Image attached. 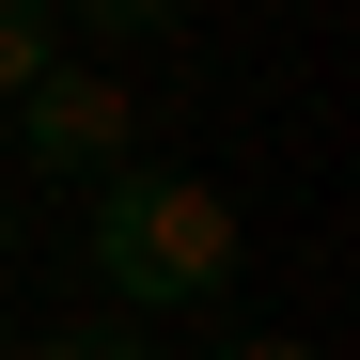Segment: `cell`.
Listing matches in <instances>:
<instances>
[{
	"mask_svg": "<svg viewBox=\"0 0 360 360\" xmlns=\"http://www.w3.org/2000/svg\"><path fill=\"white\" fill-rule=\"evenodd\" d=\"M79 266H94V297L110 314H204V297H235V204L204 188V172H157V157H126V172H94V204H79Z\"/></svg>",
	"mask_w": 360,
	"mask_h": 360,
	"instance_id": "cell-1",
	"label": "cell"
},
{
	"mask_svg": "<svg viewBox=\"0 0 360 360\" xmlns=\"http://www.w3.org/2000/svg\"><path fill=\"white\" fill-rule=\"evenodd\" d=\"M0 126H16V157H32V172H79V188H94V172H126V157H141V110L110 94L94 63H47V79H32L16 110H0Z\"/></svg>",
	"mask_w": 360,
	"mask_h": 360,
	"instance_id": "cell-2",
	"label": "cell"
},
{
	"mask_svg": "<svg viewBox=\"0 0 360 360\" xmlns=\"http://www.w3.org/2000/svg\"><path fill=\"white\" fill-rule=\"evenodd\" d=\"M47 63H63V16H47V0H0V110H16Z\"/></svg>",
	"mask_w": 360,
	"mask_h": 360,
	"instance_id": "cell-3",
	"label": "cell"
},
{
	"mask_svg": "<svg viewBox=\"0 0 360 360\" xmlns=\"http://www.w3.org/2000/svg\"><path fill=\"white\" fill-rule=\"evenodd\" d=\"M16 360H157V329H141V314H94V329H47V345H16Z\"/></svg>",
	"mask_w": 360,
	"mask_h": 360,
	"instance_id": "cell-4",
	"label": "cell"
},
{
	"mask_svg": "<svg viewBox=\"0 0 360 360\" xmlns=\"http://www.w3.org/2000/svg\"><path fill=\"white\" fill-rule=\"evenodd\" d=\"M47 16H79V32H172L188 0H47Z\"/></svg>",
	"mask_w": 360,
	"mask_h": 360,
	"instance_id": "cell-5",
	"label": "cell"
},
{
	"mask_svg": "<svg viewBox=\"0 0 360 360\" xmlns=\"http://www.w3.org/2000/svg\"><path fill=\"white\" fill-rule=\"evenodd\" d=\"M219 360H314V345H297V329H251V345H219Z\"/></svg>",
	"mask_w": 360,
	"mask_h": 360,
	"instance_id": "cell-6",
	"label": "cell"
},
{
	"mask_svg": "<svg viewBox=\"0 0 360 360\" xmlns=\"http://www.w3.org/2000/svg\"><path fill=\"white\" fill-rule=\"evenodd\" d=\"M0 251H16V204H0Z\"/></svg>",
	"mask_w": 360,
	"mask_h": 360,
	"instance_id": "cell-7",
	"label": "cell"
},
{
	"mask_svg": "<svg viewBox=\"0 0 360 360\" xmlns=\"http://www.w3.org/2000/svg\"><path fill=\"white\" fill-rule=\"evenodd\" d=\"M0 360H16V345H0Z\"/></svg>",
	"mask_w": 360,
	"mask_h": 360,
	"instance_id": "cell-8",
	"label": "cell"
}]
</instances>
